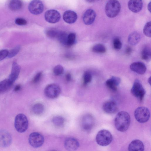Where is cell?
I'll use <instances>...</instances> for the list:
<instances>
[{
	"label": "cell",
	"instance_id": "5bb4252c",
	"mask_svg": "<svg viewBox=\"0 0 151 151\" xmlns=\"http://www.w3.org/2000/svg\"><path fill=\"white\" fill-rule=\"evenodd\" d=\"M129 9L132 12L137 13L142 9L143 2L142 0H129L128 4Z\"/></svg>",
	"mask_w": 151,
	"mask_h": 151
},
{
	"label": "cell",
	"instance_id": "8fae6325",
	"mask_svg": "<svg viewBox=\"0 0 151 151\" xmlns=\"http://www.w3.org/2000/svg\"><path fill=\"white\" fill-rule=\"evenodd\" d=\"M12 138L10 134L4 130L0 131V147H6L11 144Z\"/></svg>",
	"mask_w": 151,
	"mask_h": 151
},
{
	"label": "cell",
	"instance_id": "e575fe53",
	"mask_svg": "<svg viewBox=\"0 0 151 151\" xmlns=\"http://www.w3.org/2000/svg\"><path fill=\"white\" fill-rule=\"evenodd\" d=\"M20 49L19 46H17L9 51L8 57L11 58L15 56L18 53Z\"/></svg>",
	"mask_w": 151,
	"mask_h": 151
},
{
	"label": "cell",
	"instance_id": "7bdbcfd3",
	"mask_svg": "<svg viewBox=\"0 0 151 151\" xmlns=\"http://www.w3.org/2000/svg\"><path fill=\"white\" fill-rule=\"evenodd\" d=\"M147 9L148 11L151 12V2H150L148 4L147 6Z\"/></svg>",
	"mask_w": 151,
	"mask_h": 151
},
{
	"label": "cell",
	"instance_id": "4316f807",
	"mask_svg": "<svg viewBox=\"0 0 151 151\" xmlns=\"http://www.w3.org/2000/svg\"><path fill=\"white\" fill-rule=\"evenodd\" d=\"M92 51L97 53H104L106 51L105 47L102 44H98L95 45L92 48Z\"/></svg>",
	"mask_w": 151,
	"mask_h": 151
},
{
	"label": "cell",
	"instance_id": "836d02e7",
	"mask_svg": "<svg viewBox=\"0 0 151 151\" xmlns=\"http://www.w3.org/2000/svg\"><path fill=\"white\" fill-rule=\"evenodd\" d=\"M64 71L63 67L61 65H58L55 66L53 69L54 74L56 76H58L63 74Z\"/></svg>",
	"mask_w": 151,
	"mask_h": 151
},
{
	"label": "cell",
	"instance_id": "d6986e66",
	"mask_svg": "<svg viewBox=\"0 0 151 151\" xmlns=\"http://www.w3.org/2000/svg\"><path fill=\"white\" fill-rule=\"evenodd\" d=\"M63 18L66 22L71 24L74 23L76 21L77 18V15L74 11L69 10L64 12Z\"/></svg>",
	"mask_w": 151,
	"mask_h": 151
},
{
	"label": "cell",
	"instance_id": "f1b7e54d",
	"mask_svg": "<svg viewBox=\"0 0 151 151\" xmlns=\"http://www.w3.org/2000/svg\"><path fill=\"white\" fill-rule=\"evenodd\" d=\"M59 31L54 28H50L46 31L47 35L51 38H57Z\"/></svg>",
	"mask_w": 151,
	"mask_h": 151
},
{
	"label": "cell",
	"instance_id": "b9f144b4",
	"mask_svg": "<svg viewBox=\"0 0 151 151\" xmlns=\"http://www.w3.org/2000/svg\"><path fill=\"white\" fill-rule=\"evenodd\" d=\"M21 87L19 85H17L15 87L14 90L15 91H17L20 89Z\"/></svg>",
	"mask_w": 151,
	"mask_h": 151
},
{
	"label": "cell",
	"instance_id": "603a6c76",
	"mask_svg": "<svg viewBox=\"0 0 151 151\" xmlns=\"http://www.w3.org/2000/svg\"><path fill=\"white\" fill-rule=\"evenodd\" d=\"M141 39V36L140 34L136 32H134L129 34L128 40L131 45H135L139 42Z\"/></svg>",
	"mask_w": 151,
	"mask_h": 151
},
{
	"label": "cell",
	"instance_id": "484cf974",
	"mask_svg": "<svg viewBox=\"0 0 151 151\" xmlns=\"http://www.w3.org/2000/svg\"><path fill=\"white\" fill-rule=\"evenodd\" d=\"M68 35L66 32L59 31L57 38L61 44L66 45Z\"/></svg>",
	"mask_w": 151,
	"mask_h": 151
},
{
	"label": "cell",
	"instance_id": "ee69618b",
	"mask_svg": "<svg viewBox=\"0 0 151 151\" xmlns=\"http://www.w3.org/2000/svg\"><path fill=\"white\" fill-rule=\"evenodd\" d=\"M87 1L89 2H93L95 1L96 0H86Z\"/></svg>",
	"mask_w": 151,
	"mask_h": 151
},
{
	"label": "cell",
	"instance_id": "44dd1931",
	"mask_svg": "<svg viewBox=\"0 0 151 151\" xmlns=\"http://www.w3.org/2000/svg\"><path fill=\"white\" fill-rule=\"evenodd\" d=\"M21 70L20 66L15 62H14L12 65L11 73L9 79L13 83L17 78Z\"/></svg>",
	"mask_w": 151,
	"mask_h": 151
},
{
	"label": "cell",
	"instance_id": "7402d4cb",
	"mask_svg": "<svg viewBox=\"0 0 151 151\" xmlns=\"http://www.w3.org/2000/svg\"><path fill=\"white\" fill-rule=\"evenodd\" d=\"M14 83L9 78L0 82V94L5 93L11 88Z\"/></svg>",
	"mask_w": 151,
	"mask_h": 151
},
{
	"label": "cell",
	"instance_id": "d6a6232c",
	"mask_svg": "<svg viewBox=\"0 0 151 151\" xmlns=\"http://www.w3.org/2000/svg\"><path fill=\"white\" fill-rule=\"evenodd\" d=\"M92 79L91 73L88 71L85 72L83 75V83L84 85H86L90 83Z\"/></svg>",
	"mask_w": 151,
	"mask_h": 151
},
{
	"label": "cell",
	"instance_id": "ba28073f",
	"mask_svg": "<svg viewBox=\"0 0 151 151\" xmlns=\"http://www.w3.org/2000/svg\"><path fill=\"white\" fill-rule=\"evenodd\" d=\"M28 141L32 147L37 148L42 145L44 142V139L43 136L40 133L33 132L30 134Z\"/></svg>",
	"mask_w": 151,
	"mask_h": 151
},
{
	"label": "cell",
	"instance_id": "30bf717a",
	"mask_svg": "<svg viewBox=\"0 0 151 151\" xmlns=\"http://www.w3.org/2000/svg\"><path fill=\"white\" fill-rule=\"evenodd\" d=\"M59 12L55 9H50L46 11L45 14V20L51 23H55L58 22L60 18Z\"/></svg>",
	"mask_w": 151,
	"mask_h": 151
},
{
	"label": "cell",
	"instance_id": "e0dca14e",
	"mask_svg": "<svg viewBox=\"0 0 151 151\" xmlns=\"http://www.w3.org/2000/svg\"><path fill=\"white\" fill-rule=\"evenodd\" d=\"M94 119L89 114L86 115L83 118L82 125L85 130L88 131L91 129L94 124Z\"/></svg>",
	"mask_w": 151,
	"mask_h": 151
},
{
	"label": "cell",
	"instance_id": "9a60e30c",
	"mask_svg": "<svg viewBox=\"0 0 151 151\" xmlns=\"http://www.w3.org/2000/svg\"><path fill=\"white\" fill-rule=\"evenodd\" d=\"M131 70L139 74H144L146 70L145 65L140 62H136L132 63L130 66Z\"/></svg>",
	"mask_w": 151,
	"mask_h": 151
},
{
	"label": "cell",
	"instance_id": "83f0119b",
	"mask_svg": "<svg viewBox=\"0 0 151 151\" xmlns=\"http://www.w3.org/2000/svg\"><path fill=\"white\" fill-rule=\"evenodd\" d=\"M151 50L147 47H145L142 52V58L145 60H148L151 58Z\"/></svg>",
	"mask_w": 151,
	"mask_h": 151
},
{
	"label": "cell",
	"instance_id": "cb8c5ba5",
	"mask_svg": "<svg viewBox=\"0 0 151 151\" xmlns=\"http://www.w3.org/2000/svg\"><path fill=\"white\" fill-rule=\"evenodd\" d=\"M22 5V2L21 0H11L9 4V8L14 11H17L21 9Z\"/></svg>",
	"mask_w": 151,
	"mask_h": 151
},
{
	"label": "cell",
	"instance_id": "9c48e42d",
	"mask_svg": "<svg viewBox=\"0 0 151 151\" xmlns=\"http://www.w3.org/2000/svg\"><path fill=\"white\" fill-rule=\"evenodd\" d=\"M28 9L30 12L33 14H39L43 11V4L40 0H32L29 4Z\"/></svg>",
	"mask_w": 151,
	"mask_h": 151
},
{
	"label": "cell",
	"instance_id": "ffe728a7",
	"mask_svg": "<svg viewBox=\"0 0 151 151\" xmlns=\"http://www.w3.org/2000/svg\"><path fill=\"white\" fill-rule=\"evenodd\" d=\"M129 151H143L144 150V145L140 140L135 139L132 141L128 146Z\"/></svg>",
	"mask_w": 151,
	"mask_h": 151
},
{
	"label": "cell",
	"instance_id": "f35d334b",
	"mask_svg": "<svg viewBox=\"0 0 151 151\" xmlns=\"http://www.w3.org/2000/svg\"><path fill=\"white\" fill-rule=\"evenodd\" d=\"M42 75V72L37 73L34 77L33 80V82L34 83H36L39 82L41 78Z\"/></svg>",
	"mask_w": 151,
	"mask_h": 151
},
{
	"label": "cell",
	"instance_id": "d4e9b609",
	"mask_svg": "<svg viewBox=\"0 0 151 151\" xmlns=\"http://www.w3.org/2000/svg\"><path fill=\"white\" fill-rule=\"evenodd\" d=\"M44 109V106L40 103H37L33 105L32 108L33 113L36 115H40L42 114Z\"/></svg>",
	"mask_w": 151,
	"mask_h": 151
},
{
	"label": "cell",
	"instance_id": "ac0fdd59",
	"mask_svg": "<svg viewBox=\"0 0 151 151\" xmlns=\"http://www.w3.org/2000/svg\"><path fill=\"white\" fill-rule=\"evenodd\" d=\"M121 82V79L119 77L112 76L106 81V86L111 90L115 91L117 90V86Z\"/></svg>",
	"mask_w": 151,
	"mask_h": 151
},
{
	"label": "cell",
	"instance_id": "7c38bea8",
	"mask_svg": "<svg viewBox=\"0 0 151 151\" xmlns=\"http://www.w3.org/2000/svg\"><path fill=\"white\" fill-rule=\"evenodd\" d=\"M102 109L103 110L107 113L113 114L115 113L117 110V105L114 101L108 100L103 104Z\"/></svg>",
	"mask_w": 151,
	"mask_h": 151
},
{
	"label": "cell",
	"instance_id": "7a4b0ae2",
	"mask_svg": "<svg viewBox=\"0 0 151 151\" xmlns=\"http://www.w3.org/2000/svg\"><path fill=\"white\" fill-rule=\"evenodd\" d=\"M121 5L117 0H109L105 7V12L109 17L113 18L116 17L119 13Z\"/></svg>",
	"mask_w": 151,
	"mask_h": 151
},
{
	"label": "cell",
	"instance_id": "277c9868",
	"mask_svg": "<svg viewBox=\"0 0 151 151\" xmlns=\"http://www.w3.org/2000/svg\"><path fill=\"white\" fill-rule=\"evenodd\" d=\"M14 125L16 130L19 133L25 132L28 127V122L26 116L23 114H19L15 117Z\"/></svg>",
	"mask_w": 151,
	"mask_h": 151
},
{
	"label": "cell",
	"instance_id": "2e32d148",
	"mask_svg": "<svg viewBox=\"0 0 151 151\" xmlns=\"http://www.w3.org/2000/svg\"><path fill=\"white\" fill-rule=\"evenodd\" d=\"M64 145L65 148L69 151L75 150L79 146V143L78 140L71 137L66 139L65 141Z\"/></svg>",
	"mask_w": 151,
	"mask_h": 151
},
{
	"label": "cell",
	"instance_id": "f546056e",
	"mask_svg": "<svg viewBox=\"0 0 151 151\" xmlns=\"http://www.w3.org/2000/svg\"><path fill=\"white\" fill-rule=\"evenodd\" d=\"M52 122L56 126L60 127L63 125L65 120L62 117L60 116H57L53 118Z\"/></svg>",
	"mask_w": 151,
	"mask_h": 151
},
{
	"label": "cell",
	"instance_id": "ab89813d",
	"mask_svg": "<svg viewBox=\"0 0 151 151\" xmlns=\"http://www.w3.org/2000/svg\"><path fill=\"white\" fill-rule=\"evenodd\" d=\"M65 79L67 81H69L71 79V76L69 73H67L65 76Z\"/></svg>",
	"mask_w": 151,
	"mask_h": 151
},
{
	"label": "cell",
	"instance_id": "8992f818",
	"mask_svg": "<svg viewBox=\"0 0 151 151\" xmlns=\"http://www.w3.org/2000/svg\"><path fill=\"white\" fill-rule=\"evenodd\" d=\"M132 95L142 101L144 97L145 91L142 84L138 79L135 80L131 89Z\"/></svg>",
	"mask_w": 151,
	"mask_h": 151
},
{
	"label": "cell",
	"instance_id": "4fadbf2b",
	"mask_svg": "<svg viewBox=\"0 0 151 151\" xmlns=\"http://www.w3.org/2000/svg\"><path fill=\"white\" fill-rule=\"evenodd\" d=\"M96 17V13L91 9L86 10L83 14V17L84 23L87 25L92 24L94 22Z\"/></svg>",
	"mask_w": 151,
	"mask_h": 151
},
{
	"label": "cell",
	"instance_id": "f6af8a7d",
	"mask_svg": "<svg viewBox=\"0 0 151 151\" xmlns=\"http://www.w3.org/2000/svg\"><path fill=\"white\" fill-rule=\"evenodd\" d=\"M148 82L150 84V82H151V77H150L148 78Z\"/></svg>",
	"mask_w": 151,
	"mask_h": 151
},
{
	"label": "cell",
	"instance_id": "4dcf8cb0",
	"mask_svg": "<svg viewBox=\"0 0 151 151\" xmlns=\"http://www.w3.org/2000/svg\"><path fill=\"white\" fill-rule=\"evenodd\" d=\"M76 35L74 33H70L68 35L66 45L70 46L73 45L75 42Z\"/></svg>",
	"mask_w": 151,
	"mask_h": 151
},
{
	"label": "cell",
	"instance_id": "1f68e13d",
	"mask_svg": "<svg viewBox=\"0 0 151 151\" xmlns=\"http://www.w3.org/2000/svg\"><path fill=\"white\" fill-rule=\"evenodd\" d=\"M151 22H147L145 25L143 29V32L144 35L148 37H150L151 36Z\"/></svg>",
	"mask_w": 151,
	"mask_h": 151
},
{
	"label": "cell",
	"instance_id": "d590c367",
	"mask_svg": "<svg viewBox=\"0 0 151 151\" xmlns=\"http://www.w3.org/2000/svg\"><path fill=\"white\" fill-rule=\"evenodd\" d=\"M113 44L114 48L116 50H120L122 48V43L118 38H115L114 39Z\"/></svg>",
	"mask_w": 151,
	"mask_h": 151
},
{
	"label": "cell",
	"instance_id": "3957f363",
	"mask_svg": "<svg viewBox=\"0 0 151 151\" xmlns=\"http://www.w3.org/2000/svg\"><path fill=\"white\" fill-rule=\"evenodd\" d=\"M113 136L108 130L102 129L99 131L96 134V140L99 145L105 146L109 145L112 141Z\"/></svg>",
	"mask_w": 151,
	"mask_h": 151
},
{
	"label": "cell",
	"instance_id": "5b68a950",
	"mask_svg": "<svg viewBox=\"0 0 151 151\" xmlns=\"http://www.w3.org/2000/svg\"><path fill=\"white\" fill-rule=\"evenodd\" d=\"M134 116L138 122L145 123L149 120L150 117V112L149 109L145 107H139L135 110Z\"/></svg>",
	"mask_w": 151,
	"mask_h": 151
},
{
	"label": "cell",
	"instance_id": "74e56055",
	"mask_svg": "<svg viewBox=\"0 0 151 151\" xmlns=\"http://www.w3.org/2000/svg\"><path fill=\"white\" fill-rule=\"evenodd\" d=\"M15 23L19 25H24L27 23V21L24 19L21 18H17L15 20Z\"/></svg>",
	"mask_w": 151,
	"mask_h": 151
},
{
	"label": "cell",
	"instance_id": "8d00e7d4",
	"mask_svg": "<svg viewBox=\"0 0 151 151\" xmlns=\"http://www.w3.org/2000/svg\"><path fill=\"white\" fill-rule=\"evenodd\" d=\"M9 51L7 50H3L0 51V61L7 57Z\"/></svg>",
	"mask_w": 151,
	"mask_h": 151
},
{
	"label": "cell",
	"instance_id": "6da1fadb",
	"mask_svg": "<svg viewBox=\"0 0 151 151\" xmlns=\"http://www.w3.org/2000/svg\"><path fill=\"white\" fill-rule=\"evenodd\" d=\"M130 122V116L128 113L124 111H122L116 115L114 119V125L118 131L123 132L128 129Z\"/></svg>",
	"mask_w": 151,
	"mask_h": 151
},
{
	"label": "cell",
	"instance_id": "60d3db41",
	"mask_svg": "<svg viewBox=\"0 0 151 151\" xmlns=\"http://www.w3.org/2000/svg\"><path fill=\"white\" fill-rule=\"evenodd\" d=\"M132 50L131 48L129 47H127L126 50V52L128 54H129L132 52Z\"/></svg>",
	"mask_w": 151,
	"mask_h": 151
},
{
	"label": "cell",
	"instance_id": "52a82bcc",
	"mask_svg": "<svg viewBox=\"0 0 151 151\" xmlns=\"http://www.w3.org/2000/svg\"><path fill=\"white\" fill-rule=\"evenodd\" d=\"M61 92L60 88L58 85L51 83L47 85L44 90L45 95L48 98L53 99L58 97Z\"/></svg>",
	"mask_w": 151,
	"mask_h": 151
}]
</instances>
